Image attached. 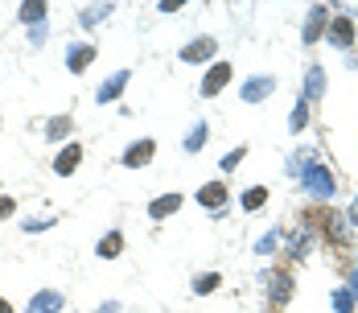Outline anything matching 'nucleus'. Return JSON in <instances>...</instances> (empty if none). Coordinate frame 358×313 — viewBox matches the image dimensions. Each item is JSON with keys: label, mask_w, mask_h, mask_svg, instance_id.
I'll use <instances>...</instances> for the list:
<instances>
[{"label": "nucleus", "mask_w": 358, "mask_h": 313, "mask_svg": "<svg viewBox=\"0 0 358 313\" xmlns=\"http://www.w3.org/2000/svg\"><path fill=\"white\" fill-rule=\"evenodd\" d=\"M272 91H276V78H272V74L247 78V83H243V103H264V99H268Z\"/></svg>", "instance_id": "3"}, {"label": "nucleus", "mask_w": 358, "mask_h": 313, "mask_svg": "<svg viewBox=\"0 0 358 313\" xmlns=\"http://www.w3.org/2000/svg\"><path fill=\"white\" fill-rule=\"evenodd\" d=\"M128 78H132L128 70H115V74H107V78L99 83V91H95V99H99V103H111V99H115V95H120V91L128 87Z\"/></svg>", "instance_id": "6"}, {"label": "nucleus", "mask_w": 358, "mask_h": 313, "mask_svg": "<svg viewBox=\"0 0 358 313\" xmlns=\"http://www.w3.org/2000/svg\"><path fill=\"white\" fill-rule=\"evenodd\" d=\"M276 244H280V231H268L264 239H256V252H260V256H268V252H276Z\"/></svg>", "instance_id": "25"}, {"label": "nucleus", "mask_w": 358, "mask_h": 313, "mask_svg": "<svg viewBox=\"0 0 358 313\" xmlns=\"http://www.w3.org/2000/svg\"><path fill=\"white\" fill-rule=\"evenodd\" d=\"M223 202H227V186H223V182H210V186L198 190V206H214V211H219Z\"/></svg>", "instance_id": "13"}, {"label": "nucleus", "mask_w": 358, "mask_h": 313, "mask_svg": "<svg viewBox=\"0 0 358 313\" xmlns=\"http://www.w3.org/2000/svg\"><path fill=\"white\" fill-rule=\"evenodd\" d=\"M54 227V219H25V231L33 235V231H49Z\"/></svg>", "instance_id": "26"}, {"label": "nucleus", "mask_w": 358, "mask_h": 313, "mask_svg": "<svg viewBox=\"0 0 358 313\" xmlns=\"http://www.w3.org/2000/svg\"><path fill=\"white\" fill-rule=\"evenodd\" d=\"M111 8H115V4H91V8H87V12H82L78 21H82V25L91 29V25H99V21H107V17H111Z\"/></svg>", "instance_id": "20"}, {"label": "nucleus", "mask_w": 358, "mask_h": 313, "mask_svg": "<svg viewBox=\"0 0 358 313\" xmlns=\"http://www.w3.org/2000/svg\"><path fill=\"white\" fill-rule=\"evenodd\" d=\"M29 41H33V45H45V25H33V33H29Z\"/></svg>", "instance_id": "29"}, {"label": "nucleus", "mask_w": 358, "mask_h": 313, "mask_svg": "<svg viewBox=\"0 0 358 313\" xmlns=\"http://www.w3.org/2000/svg\"><path fill=\"white\" fill-rule=\"evenodd\" d=\"M206 136H210V128H206V124L198 120V124H194V128L186 132V140H181V149H186V153H198V149L206 144Z\"/></svg>", "instance_id": "15"}, {"label": "nucleus", "mask_w": 358, "mask_h": 313, "mask_svg": "<svg viewBox=\"0 0 358 313\" xmlns=\"http://www.w3.org/2000/svg\"><path fill=\"white\" fill-rule=\"evenodd\" d=\"M91 58H95V45H70V54H66V70H70V74H82Z\"/></svg>", "instance_id": "11"}, {"label": "nucleus", "mask_w": 358, "mask_h": 313, "mask_svg": "<svg viewBox=\"0 0 358 313\" xmlns=\"http://www.w3.org/2000/svg\"><path fill=\"white\" fill-rule=\"evenodd\" d=\"M120 252H124V235H120V231H107L103 244H99V256H103V260H115Z\"/></svg>", "instance_id": "19"}, {"label": "nucleus", "mask_w": 358, "mask_h": 313, "mask_svg": "<svg viewBox=\"0 0 358 313\" xmlns=\"http://www.w3.org/2000/svg\"><path fill=\"white\" fill-rule=\"evenodd\" d=\"M243 153H247V149H235V153H227V157H223V169L231 173V169H235V165L243 161Z\"/></svg>", "instance_id": "28"}, {"label": "nucleus", "mask_w": 358, "mask_h": 313, "mask_svg": "<svg viewBox=\"0 0 358 313\" xmlns=\"http://www.w3.org/2000/svg\"><path fill=\"white\" fill-rule=\"evenodd\" d=\"M231 74H235V70H231V62H214V66H210V74L202 78V95H206V99H210V95H219V91L231 83Z\"/></svg>", "instance_id": "2"}, {"label": "nucleus", "mask_w": 358, "mask_h": 313, "mask_svg": "<svg viewBox=\"0 0 358 313\" xmlns=\"http://www.w3.org/2000/svg\"><path fill=\"white\" fill-rule=\"evenodd\" d=\"M350 219H355V223H358V198H355V206H350Z\"/></svg>", "instance_id": "34"}, {"label": "nucleus", "mask_w": 358, "mask_h": 313, "mask_svg": "<svg viewBox=\"0 0 358 313\" xmlns=\"http://www.w3.org/2000/svg\"><path fill=\"white\" fill-rule=\"evenodd\" d=\"M350 297H355V301H358V264H355V268H350Z\"/></svg>", "instance_id": "32"}, {"label": "nucleus", "mask_w": 358, "mask_h": 313, "mask_svg": "<svg viewBox=\"0 0 358 313\" xmlns=\"http://www.w3.org/2000/svg\"><path fill=\"white\" fill-rule=\"evenodd\" d=\"M78 161H82V149H78V144H66V149L54 157V173H58V177H66V173H74V169H78Z\"/></svg>", "instance_id": "9"}, {"label": "nucleus", "mask_w": 358, "mask_h": 313, "mask_svg": "<svg viewBox=\"0 0 358 313\" xmlns=\"http://www.w3.org/2000/svg\"><path fill=\"white\" fill-rule=\"evenodd\" d=\"M66 132H70V116H54V120L45 124V136H49V140H62Z\"/></svg>", "instance_id": "22"}, {"label": "nucleus", "mask_w": 358, "mask_h": 313, "mask_svg": "<svg viewBox=\"0 0 358 313\" xmlns=\"http://www.w3.org/2000/svg\"><path fill=\"white\" fill-rule=\"evenodd\" d=\"M326 37H330L338 50H350V41H355V21H350V17H334L330 29H326Z\"/></svg>", "instance_id": "4"}, {"label": "nucleus", "mask_w": 358, "mask_h": 313, "mask_svg": "<svg viewBox=\"0 0 358 313\" xmlns=\"http://www.w3.org/2000/svg\"><path fill=\"white\" fill-rule=\"evenodd\" d=\"M264 202H268V190L264 186H251L243 198H239V206L247 211V215H256V211H264Z\"/></svg>", "instance_id": "16"}, {"label": "nucleus", "mask_w": 358, "mask_h": 313, "mask_svg": "<svg viewBox=\"0 0 358 313\" xmlns=\"http://www.w3.org/2000/svg\"><path fill=\"white\" fill-rule=\"evenodd\" d=\"M45 8H49V4H45V0H25V4H21V12H16V17H21V21H25V25H45Z\"/></svg>", "instance_id": "14"}, {"label": "nucleus", "mask_w": 358, "mask_h": 313, "mask_svg": "<svg viewBox=\"0 0 358 313\" xmlns=\"http://www.w3.org/2000/svg\"><path fill=\"white\" fill-rule=\"evenodd\" d=\"M214 50H219V41H214V37H198V41H190V45L181 50V62H206Z\"/></svg>", "instance_id": "8"}, {"label": "nucleus", "mask_w": 358, "mask_h": 313, "mask_svg": "<svg viewBox=\"0 0 358 313\" xmlns=\"http://www.w3.org/2000/svg\"><path fill=\"white\" fill-rule=\"evenodd\" d=\"M305 124H309V103H305V99H301V103H297V107H293V116H289V132H293V136H297V132H301V128H305Z\"/></svg>", "instance_id": "21"}, {"label": "nucleus", "mask_w": 358, "mask_h": 313, "mask_svg": "<svg viewBox=\"0 0 358 313\" xmlns=\"http://www.w3.org/2000/svg\"><path fill=\"white\" fill-rule=\"evenodd\" d=\"M301 190H305L309 198H326V202H330V198L338 194V182H334V173H330L322 161H313V165L301 169Z\"/></svg>", "instance_id": "1"}, {"label": "nucleus", "mask_w": 358, "mask_h": 313, "mask_svg": "<svg viewBox=\"0 0 358 313\" xmlns=\"http://www.w3.org/2000/svg\"><path fill=\"white\" fill-rule=\"evenodd\" d=\"M177 206H181V194H161V198L148 206V215H153V219H165V215H173Z\"/></svg>", "instance_id": "17"}, {"label": "nucleus", "mask_w": 358, "mask_h": 313, "mask_svg": "<svg viewBox=\"0 0 358 313\" xmlns=\"http://www.w3.org/2000/svg\"><path fill=\"white\" fill-rule=\"evenodd\" d=\"M62 305H66V297H62V293L41 289V293H33V301H29V310H25V313H62Z\"/></svg>", "instance_id": "5"}, {"label": "nucleus", "mask_w": 358, "mask_h": 313, "mask_svg": "<svg viewBox=\"0 0 358 313\" xmlns=\"http://www.w3.org/2000/svg\"><path fill=\"white\" fill-rule=\"evenodd\" d=\"M95 313H120V301H103Z\"/></svg>", "instance_id": "33"}, {"label": "nucleus", "mask_w": 358, "mask_h": 313, "mask_svg": "<svg viewBox=\"0 0 358 313\" xmlns=\"http://www.w3.org/2000/svg\"><path fill=\"white\" fill-rule=\"evenodd\" d=\"M268 285H272V301H276V305H289V289H293V285H289V272H280V268H276Z\"/></svg>", "instance_id": "18"}, {"label": "nucleus", "mask_w": 358, "mask_h": 313, "mask_svg": "<svg viewBox=\"0 0 358 313\" xmlns=\"http://www.w3.org/2000/svg\"><path fill=\"white\" fill-rule=\"evenodd\" d=\"M157 8H161V12H177V8H186V4H181V0H161Z\"/></svg>", "instance_id": "30"}, {"label": "nucleus", "mask_w": 358, "mask_h": 313, "mask_svg": "<svg viewBox=\"0 0 358 313\" xmlns=\"http://www.w3.org/2000/svg\"><path fill=\"white\" fill-rule=\"evenodd\" d=\"M12 206H16L12 198H0V219H8V215H12Z\"/></svg>", "instance_id": "31"}, {"label": "nucleus", "mask_w": 358, "mask_h": 313, "mask_svg": "<svg viewBox=\"0 0 358 313\" xmlns=\"http://www.w3.org/2000/svg\"><path fill=\"white\" fill-rule=\"evenodd\" d=\"M0 313H12V310H8V301H4V297H0Z\"/></svg>", "instance_id": "35"}, {"label": "nucleus", "mask_w": 358, "mask_h": 313, "mask_svg": "<svg viewBox=\"0 0 358 313\" xmlns=\"http://www.w3.org/2000/svg\"><path fill=\"white\" fill-rule=\"evenodd\" d=\"M326 17H330V8H326V4H313V8H309V17H305V41H317V37H322Z\"/></svg>", "instance_id": "10"}, {"label": "nucleus", "mask_w": 358, "mask_h": 313, "mask_svg": "<svg viewBox=\"0 0 358 313\" xmlns=\"http://www.w3.org/2000/svg\"><path fill=\"white\" fill-rule=\"evenodd\" d=\"M305 165H313V153H297V157H289V177H301Z\"/></svg>", "instance_id": "23"}, {"label": "nucleus", "mask_w": 358, "mask_h": 313, "mask_svg": "<svg viewBox=\"0 0 358 313\" xmlns=\"http://www.w3.org/2000/svg\"><path fill=\"white\" fill-rule=\"evenodd\" d=\"M322 91H326V70L322 66H309V74H305V103L322 99Z\"/></svg>", "instance_id": "12"}, {"label": "nucleus", "mask_w": 358, "mask_h": 313, "mask_svg": "<svg viewBox=\"0 0 358 313\" xmlns=\"http://www.w3.org/2000/svg\"><path fill=\"white\" fill-rule=\"evenodd\" d=\"M334 310H338V313H355V297H350V289H338V293H334Z\"/></svg>", "instance_id": "24"}, {"label": "nucleus", "mask_w": 358, "mask_h": 313, "mask_svg": "<svg viewBox=\"0 0 358 313\" xmlns=\"http://www.w3.org/2000/svg\"><path fill=\"white\" fill-rule=\"evenodd\" d=\"M153 153H157V144H153V140H136L132 149H124V165H128V169H140V165H148V161H153Z\"/></svg>", "instance_id": "7"}, {"label": "nucleus", "mask_w": 358, "mask_h": 313, "mask_svg": "<svg viewBox=\"0 0 358 313\" xmlns=\"http://www.w3.org/2000/svg\"><path fill=\"white\" fill-rule=\"evenodd\" d=\"M194 289H198V293H214V289H219V277L210 272V277H202V281H194Z\"/></svg>", "instance_id": "27"}]
</instances>
